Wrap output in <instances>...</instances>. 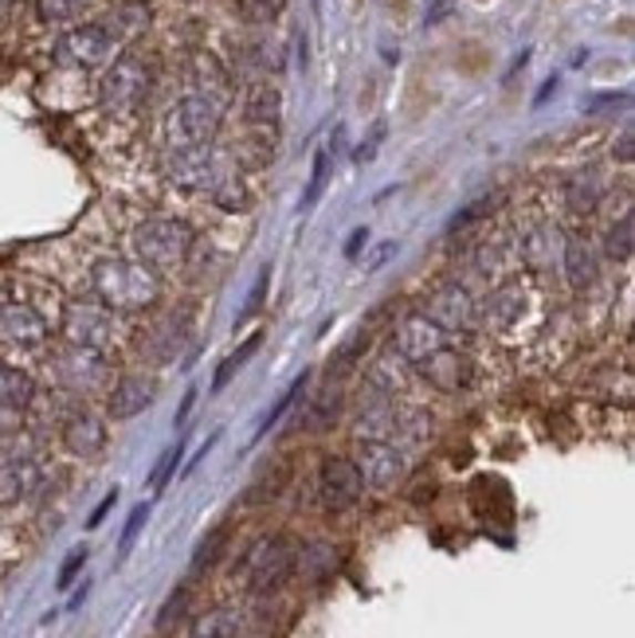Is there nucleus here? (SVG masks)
<instances>
[{"instance_id": "f257e3e1", "label": "nucleus", "mask_w": 635, "mask_h": 638, "mask_svg": "<svg viewBox=\"0 0 635 638\" xmlns=\"http://www.w3.org/2000/svg\"><path fill=\"white\" fill-rule=\"evenodd\" d=\"M91 290L99 295V302L114 313L145 310L162 298V278L157 270L145 267L137 259H119V255H106L91 267Z\"/></svg>"}, {"instance_id": "f03ea898", "label": "nucleus", "mask_w": 635, "mask_h": 638, "mask_svg": "<svg viewBox=\"0 0 635 638\" xmlns=\"http://www.w3.org/2000/svg\"><path fill=\"white\" fill-rule=\"evenodd\" d=\"M193 227L185 219H145L134 227L130 247H134V259L145 263L153 270H173L188 259L193 251Z\"/></svg>"}, {"instance_id": "7ed1b4c3", "label": "nucleus", "mask_w": 635, "mask_h": 638, "mask_svg": "<svg viewBox=\"0 0 635 638\" xmlns=\"http://www.w3.org/2000/svg\"><path fill=\"white\" fill-rule=\"evenodd\" d=\"M298 564V553L287 537H263L244 556V584L252 591H279Z\"/></svg>"}, {"instance_id": "20e7f679", "label": "nucleus", "mask_w": 635, "mask_h": 638, "mask_svg": "<svg viewBox=\"0 0 635 638\" xmlns=\"http://www.w3.org/2000/svg\"><path fill=\"white\" fill-rule=\"evenodd\" d=\"M60 333L68 344H79V349H94V353H106L119 337V326H114V310L94 302H68L63 306V321Z\"/></svg>"}, {"instance_id": "39448f33", "label": "nucleus", "mask_w": 635, "mask_h": 638, "mask_svg": "<svg viewBox=\"0 0 635 638\" xmlns=\"http://www.w3.org/2000/svg\"><path fill=\"white\" fill-rule=\"evenodd\" d=\"M221 99L212 94H188L173 106L170 119V134L177 150H196V145H208L212 134L221 130Z\"/></svg>"}, {"instance_id": "423d86ee", "label": "nucleus", "mask_w": 635, "mask_h": 638, "mask_svg": "<svg viewBox=\"0 0 635 638\" xmlns=\"http://www.w3.org/2000/svg\"><path fill=\"white\" fill-rule=\"evenodd\" d=\"M51 337V326L32 302H20V298H9L0 302V344L4 349H17V353H35L43 349Z\"/></svg>"}, {"instance_id": "0eeeda50", "label": "nucleus", "mask_w": 635, "mask_h": 638, "mask_svg": "<svg viewBox=\"0 0 635 638\" xmlns=\"http://www.w3.org/2000/svg\"><path fill=\"white\" fill-rule=\"evenodd\" d=\"M357 471H361V482L373 490H392L400 478H404V451L389 439H361L357 446Z\"/></svg>"}, {"instance_id": "6e6552de", "label": "nucleus", "mask_w": 635, "mask_h": 638, "mask_svg": "<svg viewBox=\"0 0 635 638\" xmlns=\"http://www.w3.org/2000/svg\"><path fill=\"white\" fill-rule=\"evenodd\" d=\"M145 91H150V68L134 51L114 60V68L102 79V102L111 110H134L145 99Z\"/></svg>"}, {"instance_id": "1a4fd4ad", "label": "nucleus", "mask_w": 635, "mask_h": 638, "mask_svg": "<svg viewBox=\"0 0 635 638\" xmlns=\"http://www.w3.org/2000/svg\"><path fill=\"white\" fill-rule=\"evenodd\" d=\"M55 380L68 392H94L106 380V353L94 349H79V344H63L55 353Z\"/></svg>"}, {"instance_id": "9d476101", "label": "nucleus", "mask_w": 635, "mask_h": 638, "mask_svg": "<svg viewBox=\"0 0 635 638\" xmlns=\"http://www.w3.org/2000/svg\"><path fill=\"white\" fill-rule=\"evenodd\" d=\"M397 357L408 364H420L428 361L432 353H440V349H448V333H443L440 326H436L428 313H412V318H404L397 326Z\"/></svg>"}, {"instance_id": "9b49d317", "label": "nucleus", "mask_w": 635, "mask_h": 638, "mask_svg": "<svg viewBox=\"0 0 635 638\" xmlns=\"http://www.w3.org/2000/svg\"><path fill=\"white\" fill-rule=\"evenodd\" d=\"M111 51H114V35L102 24L71 28L60 40V60L71 63V68H99V63L111 60Z\"/></svg>"}, {"instance_id": "f8f14e48", "label": "nucleus", "mask_w": 635, "mask_h": 638, "mask_svg": "<svg viewBox=\"0 0 635 638\" xmlns=\"http://www.w3.org/2000/svg\"><path fill=\"white\" fill-rule=\"evenodd\" d=\"M365 482L354 459H326L322 474H318V494H322L326 510H349L361 497Z\"/></svg>"}, {"instance_id": "ddd939ff", "label": "nucleus", "mask_w": 635, "mask_h": 638, "mask_svg": "<svg viewBox=\"0 0 635 638\" xmlns=\"http://www.w3.org/2000/svg\"><path fill=\"white\" fill-rule=\"evenodd\" d=\"M423 313H428L443 333H455V329H467L474 321V302H471V295H467V286L448 282L428 298V310Z\"/></svg>"}, {"instance_id": "4468645a", "label": "nucleus", "mask_w": 635, "mask_h": 638, "mask_svg": "<svg viewBox=\"0 0 635 638\" xmlns=\"http://www.w3.org/2000/svg\"><path fill=\"white\" fill-rule=\"evenodd\" d=\"M63 446H68L75 459H94V454L106 451V428H102L99 415L79 412L63 423Z\"/></svg>"}, {"instance_id": "2eb2a0df", "label": "nucleus", "mask_w": 635, "mask_h": 638, "mask_svg": "<svg viewBox=\"0 0 635 638\" xmlns=\"http://www.w3.org/2000/svg\"><path fill=\"white\" fill-rule=\"evenodd\" d=\"M43 486V471L32 454H17V459H0V494L4 497H32Z\"/></svg>"}, {"instance_id": "dca6fc26", "label": "nucleus", "mask_w": 635, "mask_h": 638, "mask_svg": "<svg viewBox=\"0 0 635 638\" xmlns=\"http://www.w3.org/2000/svg\"><path fill=\"white\" fill-rule=\"evenodd\" d=\"M420 369H423V377L440 388V392H459V388L471 384V377H474L471 361L459 353H451V349H440V353H432L428 361H420Z\"/></svg>"}, {"instance_id": "f3484780", "label": "nucleus", "mask_w": 635, "mask_h": 638, "mask_svg": "<svg viewBox=\"0 0 635 638\" xmlns=\"http://www.w3.org/2000/svg\"><path fill=\"white\" fill-rule=\"evenodd\" d=\"M153 395H157V384H153V380L122 377L119 384L111 388V415L114 420H134V415H142L145 408H150Z\"/></svg>"}, {"instance_id": "a211bd4d", "label": "nucleus", "mask_w": 635, "mask_h": 638, "mask_svg": "<svg viewBox=\"0 0 635 638\" xmlns=\"http://www.w3.org/2000/svg\"><path fill=\"white\" fill-rule=\"evenodd\" d=\"M561 259H565V278L573 290H585V286L596 282V267H601V259H596V247L588 236H569Z\"/></svg>"}, {"instance_id": "6ab92c4d", "label": "nucleus", "mask_w": 635, "mask_h": 638, "mask_svg": "<svg viewBox=\"0 0 635 638\" xmlns=\"http://www.w3.org/2000/svg\"><path fill=\"white\" fill-rule=\"evenodd\" d=\"M377 400L369 403V408H361V415H357V439H389L392 431L400 428V415H397V403H392V395L377 392Z\"/></svg>"}, {"instance_id": "aec40b11", "label": "nucleus", "mask_w": 635, "mask_h": 638, "mask_svg": "<svg viewBox=\"0 0 635 638\" xmlns=\"http://www.w3.org/2000/svg\"><path fill=\"white\" fill-rule=\"evenodd\" d=\"M525 306H530L525 286L522 282H502L499 290H491V298H487V321L499 329H510L525 313Z\"/></svg>"}, {"instance_id": "412c9836", "label": "nucleus", "mask_w": 635, "mask_h": 638, "mask_svg": "<svg viewBox=\"0 0 635 638\" xmlns=\"http://www.w3.org/2000/svg\"><path fill=\"white\" fill-rule=\"evenodd\" d=\"M32 400H35V380L24 369H17V364L0 361V408L4 412H24V408H32Z\"/></svg>"}, {"instance_id": "4be33fe9", "label": "nucleus", "mask_w": 635, "mask_h": 638, "mask_svg": "<svg viewBox=\"0 0 635 638\" xmlns=\"http://www.w3.org/2000/svg\"><path fill=\"white\" fill-rule=\"evenodd\" d=\"M279 114H283V94L272 83H259L247 91V119L252 122L272 126V122H279Z\"/></svg>"}, {"instance_id": "5701e85b", "label": "nucleus", "mask_w": 635, "mask_h": 638, "mask_svg": "<svg viewBox=\"0 0 635 638\" xmlns=\"http://www.w3.org/2000/svg\"><path fill=\"white\" fill-rule=\"evenodd\" d=\"M565 200H569V208H573V212H593L596 204L604 200L601 177H596V173H576V177L569 181V188H565Z\"/></svg>"}, {"instance_id": "b1692460", "label": "nucleus", "mask_w": 635, "mask_h": 638, "mask_svg": "<svg viewBox=\"0 0 635 638\" xmlns=\"http://www.w3.org/2000/svg\"><path fill=\"white\" fill-rule=\"evenodd\" d=\"M632 236H635L632 212H624V216H619V224L608 227V236H604V251H608L616 263H627V259H632V251H635Z\"/></svg>"}, {"instance_id": "393cba45", "label": "nucleus", "mask_w": 635, "mask_h": 638, "mask_svg": "<svg viewBox=\"0 0 635 638\" xmlns=\"http://www.w3.org/2000/svg\"><path fill=\"white\" fill-rule=\"evenodd\" d=\"M259 344H263V333H252V337H247V341H244V344H239L236 353H232V357H228V361H224V364H221V372H216V384H212V388H216V392H221V388H224V384H228V380H232V377H236V372H239V369H244V364H247V361H252V357H255V353H259Z\"/></svg>"}, {"instance_id": "a878e982", "label": "nucleus", "mask_w": 635, "mask_h": 638, "mask_svg": "<svg viewBox=\"0 0 635 638\" xmlns=\"http://www.w3.org/2000/svg\"><path fill=\"white\" fill-rule=\"evenodd\" d=\"M326 181H330V153H318L314 157V168H310V185H306V193H303V212H310L314 204L322 200V193H326Z\"/></svg>"}, {"instance_id": "bb28decb", "label": "nucleus", "mask_w": 635, "mask_h": 638, "mask_svg": "<svg viewBox=\"0 0 635 638\" xmlns=\"http://www.w3.org/2000/svg\"><path fill=\"white\" fill-rule=\"evenodd\" d=\"M338 392H322V400H314V408L303 415V428L310 431H326L334 420H338Z\"/></svg>"}, {"instance_id": "cd10ccee", "label": "nucleus", "mask_w": 635, "mask_h": 638, "mask_svg": "<svg viewBox=\"0 0 635 638\" xmlns=\"http://www.w3.org/2000/svg\"><path fill=\"white\" fill-rule=\"evenodd\" d=\"M303 392H306V372H303V377H298V380H295V384H290V388H287V392H283V395H279V403H275L272 412L263 415V423H259V431H255V439H263V435H267V431H272V428H275V423H279V420H283V415H287V412H290V403H295V400H298V395H303Z\"/></svg>"}, {"instance_id": "c85d7f7f", "label": "nucleus", "mask_w": 635, "mask_h": 638, "mask_svg": "<svg viewBox=\"0 0 635 638\" xmlns=\"http://www.w3.org/2000/svg\"><path fill=\"white\" fill-rule=\"evenodd\" d=\"M287 0H239V17L252 20V24H272L283 17Z\"/></svg>"}, {"instance_id": "c756f323", "label": "nucleus", "mask_w": 635, "mask_h": 638, "mask_svg": "<svg viewBox=\"0 0 635 638\" xmlns=\"http://www.w3.org/2000/svg\"><path fill=\"white\" fill-rule=\"evenodd\" d=\"M232 635H239V619L232 611L208 615V619H201V630H196V638H232Z\"/></svg>"}, {"instance_id": "7c9ffc66", "label": "nucleus", "mask_w": 635, "mask_h": 638, "mask_svg": "<svg viewBox=\"0 0 635 638\" xmlns=\"http://www.w3.org/2000/svg\"><path fill=\"white\" fill-rule=\"evenodd\" d=\"M86 0H40V17L51 24H63V20H75L83 12Z\"/></svg>"}, {"instance_id": "2f4dec72", "label": "nucleus", "mask_w": 635, "mask_h": 638, "mask_svg": "<svg viewBox=\"0 0 635 638\" xmlns=\"http://www.w3.org/2000/svg\"><path fill=\"white\" fill-rule=\"evenodd\" d=\"M224 545H228V533H224V529H216L208 541H201V545H196V556H193V572L212 568V564H216V556H221V548H224Z\"/></svg>"}, {"instance_id": "473e14b6", "label": "nucleus", "mask_w": 635, "mask_h": 638, "mask_svg": "<svg viewBox=\"0 0 635 638\" xmlns=\"http://www.w3.org/2000/svg\"><path fill=\"white\" fill-rule=\"evenodd\" d=\"M267 286H272V267H263V270H259V278H255V286H252V295H247V306H244V310H239V318H236V326H239V321H247V318H255V313L263 310Z\"/></svg>"}, {"instance_id": "72a5a7b5", "label": "nucleus", "mask_w": 635, "mask_h": 638, "mask_svg": "<svg viewBox=\"0 0 635 638\" xmlns=\"http://www.w3.org/2000/svg\"><path fill=\"white\" fill-rule=\"evenodd\" d=\"M83 564H86V545H79L75 553H71L68 560H63L60 576H55V588H60V591H68V588H71V579L79 576V568H83Z\"/></svg>"}, {"instance_id": "f704fd0d", "label": "nucleus", "mask_w": 635, "mask_h": 638, "mask_svg": "<svg viewBox=\"0 0 635 638\" xmlns=\"http://www.w3.org/2000/svg\"><path fill=\"white\" fill-rule=\"evenodd\" d=\"M150 521V505H137L134 513H130V521H126V529H122V553H130L134 548V541H137V533H142V525Z\"/></svg>"}, {"instance_id": "c9c22d12", "label": "nucleus", "mask_w": 635, "mask_h": 638, "mask_svg": "<svg viewBox=\"0 0 635 638\" xmlns=\"http://www.w3.org/2000/svg\"><path fill=\"white\" fill-rule=\"evenodd\" d=\"M185 607H188V591L181 588V591H173L170 596V604L162 607V615H157V627H173V619H181V615H185Z\"/></svg>"}, {"instance_id": "e433bc0d", "label": "nucleus", "mask_w": 635, "mask_h": 638, "mask_svg": "<svg viewBox=\"0 0 635 638\" xmlns=\"http://www.w3.org/2000/svg\"><path fill=\"white\" fill-rule=\"evenodd\" d=\"M181 451H185V443L177 439V446H170V451L162 454V462H157V474H153V486H165V482H170V474L177 471V462H181Z\"/></svg>"}, {"instance_id": "4c0bfd02", "label": "nucleus", "mask_w": 635, "mask_h": 638, "mask_svg": "<svg viewBox=\"0 0 635 638\" xmlns=\"http://www.w3.org/2000/svg\"><path fill=\"white\" fill-rule=\"evenodd\" d=\"M451 9H455V0H428L423 20H428V24H443V20L451 17Z\"/></svg>"}, {"instance_id": "58836bf2", "label": "nucleus", "mask_w": 635, "mask_h": 638, "mask_svg": "<svg viewBox=\"0 0 635 638\" xmlns=\"http://www.w3.org/2000/svg\"><path fill=\"white\" fill-rule=\"evenodd\" d=\"M114 502H119V490H111V494L102 497V505H99V510L91 513V521H86V525H91V529H94V525H102V517H106V513H111V505H114Z\"/></svg>"}, {"instance_id": "ea45409f", "label": "nucleus", "mask_w": 635, "mask_h": 638, "mask_svg": "<svg viewBox=\"0 0 635 638\" xmlns=\"http://www.w3.org/2000/svg\"><path fill=\"white\" fill-rule=\"evenodd\" d=\"M381 137H385V126H377L373 137H369V145H361V150H357V161H369V157H373L377 145H381Z\"/></svg>"}, {"instance_id": "a19ab883", "label": "nucleus", "mask_w": 635, "mask_h": 638, "mask_svg": "<svg viewBox=\"0 0 635 638\" xmlns=\"http://www.w3.org/2000/svg\"><path fill=\"white\" fill-rule=\"evenodd\" d=\"M361 244H369V231H365V227H357L354 236H349V247H346V255H349V259H354V255L361 251Z\"/></svg>"}, {"instance_id": "79ce46f5", "label": "nucleus", "mask_w": 635, "mask_h": 638, "mask_svg": "<svg viewBox=\"0 0 635 638\" xmlns=\"http://www.w3.org/2000/svg\"><path fill=\"white\" fill-rule=\"evenodd\" d=\"M193 403H196V392H193V388H188V392H185V403H181V412H177V428L188 420V412H193Z\"/></svg>"}, {"instance_id": "37998d69", "label": "nucleus", "mask_w": 635, "mask_h": 638, "mask_svg": "<svg viewBox=\"0 0 635 638\" xmlns=\"http://www.w3.org/2000/svg\"><path fill=\"white\" fill-rule=\"evenodd\" d=\"M619 161H624V165H627V161H632L635 157V150H632V134H624V137H619Z\"/></svg>"}]
</instances>
